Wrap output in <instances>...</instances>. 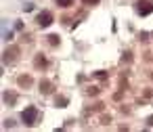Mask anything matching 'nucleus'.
Returning <instances> with one entry per match:
<instances>
[{"label": "nucleus", "mask_w": 153, "mask_h": 132, "mask_svg": "<svg viewBox=\"0 0 153 132\" xmlns=\"http://www.w3.org/2000/svg\"><path fill=\"white\" fill-rule=\"evenodd\" d=\"M48 38H51V44H59V38L57 36H48Z\"/></svg>", "instance_id": "6"}, {"label": "nucleus", "mask_w": 153, "mask_h": 132, "mask_svg": "<svg viewBox=\"0 0 153 132\" xmlns=\"http://www.w3.org/2000/svg\"><path fill=\"white\" fill-rule=\"evenodd\" d=\"M51 23H53V13L42 11V13L38 15V25H40V27H48Z\"/></svg>", "instance_id": "2"}, {"label": "nucleus", "mask_w": 153, "mask_h": 132, "mask_svg": "<svg viewBox=\"0 0 153 132\" xmlns=\"http://www.w3.org/2000/svg\"><path fill=\"white\" fill-rule=\"evenodd\" d=\"M57 4H59V7H63V9H67V7H71V4H74V0H57Z\"/></svg>", "instance_id": "4"}, {"label": "nucleus", "mask_w": 153, "mask_h": 132, "mask_svg": "<svg viewBox=\"0 0 153 132\" xmlns=\"http://www.w3.org/2000/svg\"><path fill=\"white\" fill-rule=\"evenodd\" d=\"M84 2H86V4H97L99 0H84Z\"/></svg>", "instance_id": "7"}, {"label": "nucleus", "mask_w": 153, "mask_h": 132, "mask_svg": "<svg viewBox=\"0 0 153 132\" xmlns=\"http://www.w3.org/2000/svg\"><path fill=\"white\" fill-rule=\"evenodd\" d=\"M36 115H38V109H36V107H27V109L23 111V115H21V117H23V122H25V124H30V126H32V124L36 122Z\"/></svg>", "instance_id": "1"}, {"label": "nucleus", "mask_w": 153, "mask_h": 132, "mask_svg": "<svg viewBox=\"0 0 153 132\" xmlns=\"http://www.w3.org/2000/svg\"><path fill=\"white\" fill-rule=\"evenodd\" d=\"M19 84H21V86H30V84H32V80H30V76H25V78L21 76V78H19Z\"/></svg>", "instance_id": "5"}, {"label": "nucleus", "mask_w": 153, "mask_h": 132, "mask_svg": "<svg viewBox=\"0 0 153 132\" xmlns=\"http://www.w3.org/2000/svg\"><path fill=\"white\" fill-rule=\"evenodd\" d=\"M136 11H138L140 15H149V13H153V4L149 2V0H140L138 7H136Z\"/></svg>", "instance_id": "3"}]
</instances>
